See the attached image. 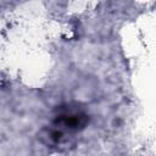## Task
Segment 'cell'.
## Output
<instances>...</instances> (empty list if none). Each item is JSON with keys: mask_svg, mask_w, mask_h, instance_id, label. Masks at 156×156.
Here are the masks:
<instances>
[{"mask_svg": "<svg viewBox=\"0 0 156 156\" xmlns=\"http://www.w3.org/2000/svg\"><path fill=\"white\" fill-rule=\"evenodd\" d=\"M89 123V116L78 107L61 106L52 121V126L57 127L69 134L83 130Z\"/></svg>", "mask_w": 156, "mask_h": 156, "instance_id": "cell-1", "label": "cell"}, {"mask_svg": "<svg viewBox=\"0 0 156 156\" xmlns=\"http://www.w3.org/2000/svg\"><path fill=\"white\" fill-rule=\"evenodd\" d=\"M38 139L45 146L54 147L57 150H68L72 146H74L76 143L73 134H69L54 126L43 128L38 133Z\"/></svg>", "mask_w": 156, "mask_h": 156, "instance_id": "cell-2", "label": "cell"}]
</instances>
